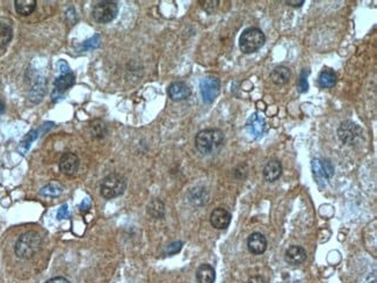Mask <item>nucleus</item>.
<instances>
[{
  "mask_svg": "<svg viewBox=\"0 0 377 283\" xmlns=\"http://www.w3.org/2000/svg\"><path fill=\"white\" fill-rule=\"evenodd\" d=\"M362 135V129L352 121H345L338 129V137L344 144L352 145Z\"/></svg>",
  "mask_w": 377,
  "mask_h": 283,
  "instance_id": "obj_7",
  "label": "nucleus"
},
{
  "mask_svg": "<svg viewBox=\"0 0 377 283\" xmlns=\"http://www.w3.org/2000/svg\"><path fill=\"white\" fill-rule=\"evenodd\" d=\"M221 89V82L215 77H205L200 83V92L202 100L205 103H212L218 97Z\"/></svg>",
  "mask_w": 377,
  "mask_h": 283,
  "instance_id": "obj_6",
  "label": "nucleus"
},
{
  "mask_svg": "<svg viewBox=\"0 0 377 283\" xmlns=\"http://www.w3.org/2000/svg\"><path fill=\"white\" fill-rule=\"evenodd\" d=\"M63 191H64V187H63L61 183L53 181L44 186L42 190L40 191V194L47 197H57L62 195Z\"/></svg>",
  "mask_w": 377,
  "mask_h": 283,
  "instance_id": "obj_23",
  "label": "nucleus"
},
{
  "mask_svg": "<svg viewBox=\"0 0 377 283\" xmlns=\"http://www.w3.org/2000/svg\"><path fill=\"white\" fill-rule=\"evenodd\" d=\"M13 36V31L10 26L0 22V48L7 46L11 42Z\"/></svg>",
  "mask_w": 377,
  "mask_h": 283,
  "instance_id": "obj_25",
  "label": "nucleus"
},
{
  "mask_svg": "<svg viewBox=\"0 0 377 283\" xmlns=\"http://www.w3.org/2000/svg\"><path fill=\"white\" fill-rule=\"evenodd\" d=\"M265 42H266V37H265V34L262 33L261 29L255 28V27L248 28L240 35L239 39L240 51L243 53H246V55L257 52L263 47Z\"/></svg>",
  "mask_w": 377,
  "mask_h": 283,
  "instance_id": "obj_3",
  "label": "nucleus"
},
{
  "mask_svg": "<svg viewBox=\"0 0 377 283\" xmlns=\"http://www.w3.org/2000/svg\"><path fill=\"white\" fill-rule=\"evenodd\" d=\"M127 188V179L119 173H111L107 175L100 183L101 195L107 200L115 199L122 195Z\"/></svg>",
  "mask_w": 377,
  "mask_h": 283,
  "instance_id": "obj_4",
  "label": "nucleus"
},
{
  "mask_svg": "<svg viewBox=\"0 0 377 283\" xmlns=\"http://www.w3.org/2000/svg\"><path fill=\"white\" fill-rule=\"evenodd\" d=\"M290 70L286 66H277L272 71L271 73V79L272 82L277 85V86H282L289 82L290 79Z\"/></svg>",
  "mask_w": 377,
  "mask_h": 283,
  "instance_id": "obj_17",
  "label": "nucleus"
},
{
  "mask_svg": "<svg viewBox=\"0 0 377 283\" xmlns=\"http://www.w3.org/2000/svg\"><path fill=\"white\" fill-rule=\"evenodd\" d=\"M201 6L203 10L208 13V14H214L215 12H216L217 7H218V4L219 2H217V0H205V2H200Z\"/></svg>",
  "mask_w": 377,
  "mask_h": 283,
  "instance_id": "obj_27",
  "label": "nucleus"
},
{
  "mask_svg": "<svg viewBox=\"0 0 377 283\" xmlns=\"http://www.w3.org/2000/svg\"><path fill=\"white\" fill-rule=\"evenodd\" d=\"M46 283H70V281L67 280V278H65V277L57 276V277L50 278V280H48Z\"/></svg>",
  "mask_w": 377,
  "mask_h": 283,
  "instance_id": "obj_34",
  "label": "nucleus"
},
{
  "mask_svg": "<svg viewBox=\"0 0 377 283\" xmlns=\"http://www.w3.org/2000/svg\"><path fill=\"white\" fill-rule=\"evenodd\" d=\"M147 214H149L151 217L157 218V219L163 218L165 215L164 202L160 201L159 199L152 200L149 203V205H147Z\"/></svg>",
  "mask_w": 377,
  "mask_h": 283,
  "instance_id": "obj_22",
  "label": "nucleus"
},
{
  "mask_svg": "<svg viewBox=\"0 0 377 283\" xmlns=\"http://www.w3.org/2000/svg\"><path fill=\"white\" fill-rule=\"evenodd\" d=\"M249 251L254 255H260L267 250V239L262 233L254 232L248 239Z\"/></svg>",
  "mask_w": 377,
  "mask_h": 283,
  "instance_id": "obj_13",
  "label": "nucleus"
},
{
  "mask_svg": "<svg viewBox=\"0 0 377 283\" xmlns=\"http://www.w3.org/2000/svg\"><path fill=\"white\" fill-rule=\"evenodd\" d=\"M249 283H266V281H265V278L262 276H252L249 280Z\"/></svg>",
  "mask_w": 377,
  "mask_h": 283,
  "instance_id": "obj_35",
  "label": "nucleus"
},
{
  "mask_svg": "<svg viewBox=\"0 0 377 283\" xmlns=\"http://www.w3.org/2000/svg\"><path fill=\"white\" fill-rule=\"evenodd\" d=\"M79 209L82 213H87V211H89V209H91V200L89 199H84L82 203H80V206Z\"/></svg>",
  "mask_w": 377,
  "mask_h": 283,
  "instance_id": "obj_32",
  "label": "nucleus"
},
{
  "mask_svg": "<svg viewBox=\"0 0 377 283\" xmlns=\"http://www.w3.org/2000/svg\"><path fill=\"white\" fill-rule=\"evenodd\" d=\"M231 214L227 209L216 208L210 215V223L217 230H224L231 223Z\"/></svg>",
  "mask_w": 377,
  "mask_h": 283,
  "instance_id": "obj_12",
  "label": "nucleus"
},
{
  "mask_svg": "<svg viewBox=\"0 0 377 283\" xmlns=\"http://www.w3.org/2000/svg\"><path fill=\"white\" fill-rule=\"evenodd\" d=\"M285 259L289 265L297 266V265L303 263L307 260V251L302 246L293 245L286 251Z\"/></svg>",
  "mask_w": 377,
  "mask_h": 283,
  "instance_id": "obj_14",
  "label": "nucleus"
},
{
  "mask_svg": "<svg viewBox=\"0 0 377 283\" xmlns=\"http://www.w3.org/2000/svg\"><path fill=\"white\" fill-rule=\"evenodd\" d=\"M58 69H60L62 74L70 73V67H69V65H67V63L64 62V61L58 62Z\"/></svg>",
  "mask_w": 377,
  "mask_h": 283,
  "instance_id": "obj_33",
  "label": "nucleus"
},
{
  "mask_svg": "<svg viewBox=\"0 0 377 283\" xmlns=\"http://www.w3.org/2000/svg\"><path fill=\"white\" fill-rule=\"evenodd\" d=\"M99 40H100V37H99V35H94V36L92 39L87 40V41H85L83 43V49L84 50H91V49H96L99 47Z\"/></svg>",
  "mask_w": 377,
  "mask_h": 283,
  "instance_id": "obj_30",
  "label": "nucleus"
},
{
  "mask_svg": "<svg viewBox=\"0 0 377 283\" xmlns=\"http://www.w3.org/2000/svg\"><path fill=\"white\" fill-rule=\"evenodd\" d=\"M119 13L118 4L114 2H99L93 7L92 15L99 24H108L113 21Z\"/></svg>",
  "mask_w": 377,
  "mask_h": 283,
  "instance_id": "obj_5",
  "label": "nucleus"
},
{
  "mask_svg": "<svg viewBox=\"0 0 377 283\" xmlns=\"http://www.w3.org/2000/svg\"><path fill=\"white\" fill-rule=\"evenodd\" d=\"M312 172L318 179L327 180L334 174V167L329 159H313L311 163Z\"/></svg>",
  "mask_w": 377,
  "mask_h": 283,
  "instance_id": "obj_10",
  "label": "nucleus"
},
{
  "mask_svg": "<svg viewBox=\"0 0 377 283\" xmlns=\"http://www.w3.org/2000/svg\"><path fill=\"white\" fill-rule=\"evenodd\" d=\"M4 110H5V106H4V103L0 101V114H2Z\"/></svg>",
  "mask_w": 377,
  "mask_h": 283,
  "instance_id": "obj_37",
  "label": "nucleus"
},
{
  "mask_svg": "<svg viewBox=\"0 0 377 283\" xmlns=\"http://www.w3.org/2000/svg\"><path fill=\"white\" fill-rule=\"evenodd\" d=\"M42 246V238L35 231H27L19 237L14 246V252L17 258L30 259L36 254Z\"/></svg>",
  "mask_w": 377,
  "mask_h": 283,
  "instance_id": "obj_2",
  "label": "nucleus"
},
{
  "mask_svg": "<svg viewBox=\"0 0 377 283\" xmlns=\"http://www.w3.org/2000/svg\"><path fill=\"white\" fill-rule=\"evenodd\" d=\"M91 134L94 138H104L107 134V128L104 121L96 120L91 123Z\"/></svg>",
  "mask_w": 377,
  "mask_h": 283,
  "instance_id": "obj_24",
  "label": "nucleus"
},
{
  "mask_svg": "<svg viewBox=\"0 0 377 283\" xmlns=\"http://www.w3.org/2000/svg\"><path fill=\"white\" fill-rule=\"evenodd\" d=\"M182 245L183 242L182 241H174L172 242V244L168 245L167 247H166L165 250V253L167 255H173V254H177L181 251L182 249Z\"/></svg>",
  "mask_w": 377,
  "mask_h": 283,
  "instance_id": "obj_29",
  "label": "nucleus"
},
{
  "mask_svg": "<svg viewBox=\"0 0 377 283\" xmlns=\"http://www.w3.org/2000/svg\"><path fill=\"white\" fill-rule=\"evenodd\" d=\"M246 131L253 138L261 137L266 131V120L259 113H253L246 122Z\"/></svg>",
  "mask_w": 377,
  "mask_h": 283,
  "instance_id": "obj_8",
  "label": "nucleus"
},
{
  "mask_svg": "<svg viewBox=\"0 0 377 283\" xmlns=\"http://www.w3.org/2000/svg\"><path fill=\"white\" fill-rule=\"evenodd\" d=\"M67 208H69V206H67L66 203L61 206L60 210H58V213H57V218L58 219H66V218L70 217V213H69V209H67Z\"/></svg>",
  "mask_w": 377,
  "mask_h": 283,
  "instance_id": "obj_31",
  "label": "nucleus"
},
{
  "mask_svg": "<svg viewBox=\"0 0 377 283\" xmlns=\"http://www.w3.org/2000/svg\"><path fill=\"white\" fill-rule=\"evenodd\" d=\"M168 97L173 101H183L191 97L192 89L186 83L183 82H174L168 86Z\"/></svg>",
  "mask_w": 377,
  "mask_h": 283,
  "instance_id": "obj_11",
  "label": "nucleus"
},
{
  "mask_svg": "<svg viewBox=\"0 0 377 283\" xmlns=\"http://www.w3.org/2000/svg\"><path fill=\"white\" fill-rule=\"evenodd\" d=\"M309 73V71L307 70H303L302 72H300V77H299V80H298V84H297V89L299 93H304L308 91L309 88V84H308V80H307V76Z\"/></svg>",
  "mask_w": 377,
  "mask_h": 283,
  "instance_id": "obj_28",
  "label": "nucleus"
},
{
  "mask_svg": "<svg viewBox=\"0 0 377 283\" xmlns=\"http://www.w3.org/2000/svg\"><path fill=\"white\" fill-rule=\"evenodd\" d=\"M336 83V74L332 69H324L318 76V85L322 88H331Z\"/></svg>",
  "mask_w": 377,
  "mask_h": 283,
  "instance_id": "obj_19",
  "label": "nucleus"
},
{
  "mask_svg": "<svg viewBox=\"0 0 377 283\" xmlns=\"http://www.w3.org/2000/svg\"><path fill=\"white\" fill-rule=\"evenodd\" d=\"M74 74L72 72L70 73H66V74H61L60 77L56 78L55 83H53V85H55V91L58 92V93H63L67 91V89L71 88L73 86L74 84Z\"/></svg>",
  "mask_w": 377,
  "mask_h": 283,
  "instance_id": "obj_18",
  "label": "nucleus"
},
{
  "mask_svg": "<svg viewBox=\"0 0 377 283\" xmlns=\"http://www.w3.org/2000/svg\"><path fill=\"white\" fill-rule=\"evenodd\" d=\"M36 4L37 3L35 0H15V11L20 15H30L35 11V8H36Z\"/></svg>",
  "mask_w": 377,
  "mask_h": 283,
  "instance_id": "obj_21",
  "label": "nucleus"
},
{
  "mask_svg": "<svg viewBox=\"0 0 377 283\" xmlns=\"http://www.w3.org/2000/svg\"><path fill=\"white\" fill-rule=\"evenodd\" d=\"M265 180L268 182H274L281 177L282 174V165L279 160H269L265 165L262 171Z\"/></svg>",
  "mask_w": 377,
  "mask_h": 283,
  "instance_id": "obj_15",
  "label": "nucleus"
},
{
  "mask_svg": "<svg viewBox=\"0 0 377 283\" xmlns=\"http://www.w3.org/2000/svg\"><path fill=\"white\" fill-rule=\"evenodd\" d=\"M286 4L293 7H300L304 4V0H299V2H286Z\"/></svg>",
  "mask_w": 377,
  "mask_h": 283,
  "instance_id": "obj_36",
  "label": "nucleus"
},
{
  "mask_svg": "<svg viewBox=\"0 0 377 283\" xmlns=\"http://www.w3.org/2000/svg\"><path fill=\"white\" fill-rule=\"evenodd\" d=\"M79 168V158L77 155L72 152H66L62 156L60 160V169L63 174L67 177H73L78 172Z\"/></svg>",
  "mask_w": 377,
  "mask_h": 283,
  "instance_id": "obj_9",
  "label": "nucleus"
},
{
  "mask_svg": "<svg viewBox=\"0 0 377 283\" xmlns=\"http://www.w3.org/2000/svg\"><path fill=\"white\" fill-rule=\"evenodd\" d=\"M224 133L219 129H204L197 133L195 146L202 155H210L221 149L224 144Z\"/></svg>",
  "mask_w": 377,
  "mask_h": 283,
  "instance_id": "obj_1",
  "label": "nucleus"
},
{
  "mask_svg": "<svg viewBox=\"0 0 377 283\" xmlns=\"http://www.w3.org/2000/svg\"><path fill=\"white\" fill-rule=\"evenodd\" d=\"M37 134H39L37 130H31L29 134L26 135L25 138L22 139L21 145H20V150L22 152H26L27 150L29 149V146H30L31 143H33V141H35V139L37 138Z\"/></svg>",
  "mask_w": 377,
  "mask_h": 283,
  "instance_id": "obj_26",
  "label": "nucleus"
},
{
  "mask_svg": "<svg viewBox=\"0 0 377 283\" xmlns=\"http://www.w3.org/2000/svg\"><path fill=\"white\" fill-rule=\"evenodd\" d=\"M196 278L199 283H214L216 278V272L213 266L208 263H203L197 268Z\"/></svg>",
  "mask_w": 377,
  "mask_h": 283,
  "instance_id": "obj_16",
  "label": "nucleus"
},
{
  "mask_svg": "<svg viewBox=\"0 0 377 283\" xmlns=\"http://www.w3.org/2000/svg\"><path fill=\"white\" fill-rule=\"evenodd\" d=\"M188 200H190V202L193 204L202 205L208 201V193L202 187L193 188V190H191V192L188 193Z\"/></svg>",
  "mask_w": 377,
  "mask_h": 283,
  "instance_id": "obj_20",
  "label": "nucleus"
}]
</instances>
